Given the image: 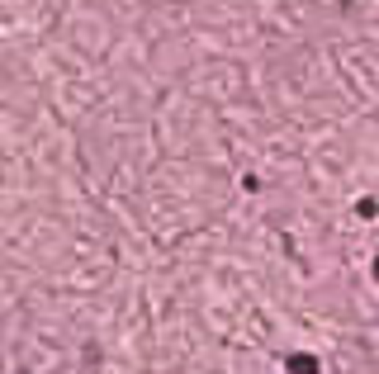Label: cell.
Here are the masks:
<instances>
[{"label":"cell","instance_id":"obj_1","mask_svg":"<svg viewBox=\"0 0 379 374\" xmlns=\"http://www.w3.org/2000/svg\"><path fill=\"white\" fill-rule=\"evenodd\" d=\"M289 370H294V374H318V360H313V355H294Z\"/></svg>","mask_w":379,"mask_h":374}]
</instances>
